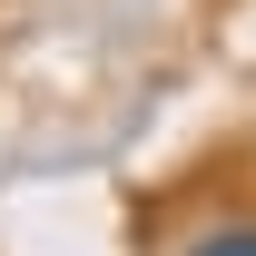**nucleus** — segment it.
I'll return each instance as SVG.
<instances>
[{"label":"nucleus","instance_id":"1","mask_svg":"<svg viewBox=\"0 0 256 256\" xmlns=\"http://www.w3.org/2000/svg\"><path fill=\"white\" fill-rule=\"evenodd\" d=\"M188 256H256V217H226V226H207Z\"/></svg>","mask_w":256,"mask_h":256}]
</instances>
